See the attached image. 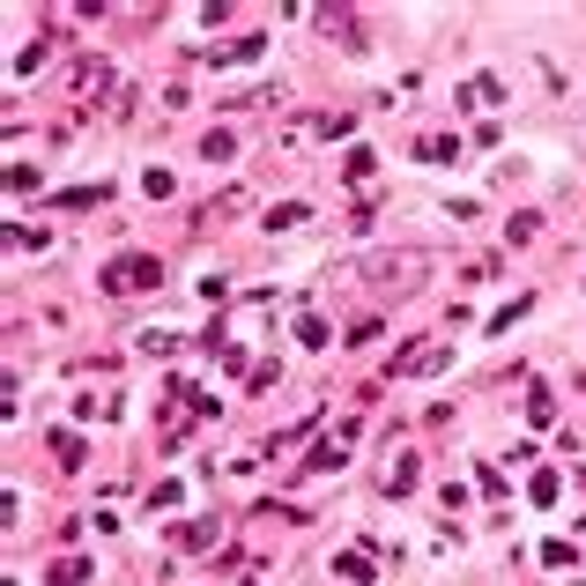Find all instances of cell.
<instances>
[{
    "mask_svg": "<svg viewBox=\"0 0 586 586\" xmlns=\"http://www.w3.org/2000/svg\"><path fill=\"white\" fill-rule=\"evenodd\" d=\"M149 283H164V267H157L149 252H126V260L104 267V290H112V297H134V290H149Z\"/></svg>",
    "mask_w": 586,
    "mask_h": 586,
    "instance_id": "6da1fadb",
    "label": "cell"
}]
</instances>
